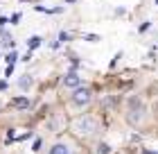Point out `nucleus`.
Wrapping results in <instances>:
<instances>
[{"label": "nucleus", "instance_id": "1", "mask_svg": "<svg viewBox=\"0 0 158 154\" xmlns=\"http://www.w3.org/2000/svg\"><path fill=\"white\" fill-rule=\"evenodd\" d=\"M73 129L77 131L79 136H95L97 131H99V120L95 118V116H90V113H86V116H79V118L73 122Z\"/></svg>", "mask_w": 158, "mask_h": 154}, {"label": "nucleus", "instance_id": "2", "mask_svg": "<svg viewBox=\"0 0 158 154\" xmlns=\"http://www.w3.org/2000/svg\"><path fill=\"white\" fill-rule=\"evenodd\" d=\"M48 154H77V147L73 141H68V138H59V141H54L50 145Z\"/></svg>", "mask_w": 158, "mask_h": 154}, {"label": "nucleus", "instance_id": "3", "mask_svg": "<svg viewBox=\"0 0 158 154\" xmlns=\"http://www.w3.org/2000/svg\"><path fill=\"white\" fill-rule=\"evenodd\" d=\"M70 100H73L75 107H88L93 102V91L88 89V86H79V89H75V93H73Z\"/></svg>", "mask_w": 158, "mask_h": 154}, {"label": "nucleus", "instance_id": "4", "mask_svg": "<svg viewBox=\"0 0 158 154\" xmlns=\"http://www.w3.org/2000/svg\"><path fill=\"white\" fill-rule=\"evenodd\" d=\"M63 86H66V89H79V86H81V77H79L75 70L68 73V75L63 77Z\"/></svg>", "mask_w": 158, "mask_h": 154}, {"label": "nucleus", "instance_id": "5", "mask_svg": "<svg viewBox=\"0 0 158 154\" xmlns=\"http://www.w3.org/2000/svg\"><path fill=\"white\" fill-rule=\"evenodd\" d=\"M0 46L11 48V50H14V36H11V34H7L5 30H0Z\"/></svg>", "mask_w": 158, "mask_h": 154}, {"label": "nucleus", "instance_id": "6", "mask_svg": "<svg viewBox=\"0 0 158 154\" xmlns=\"http://www.w3.org/2000/svg\"><path fill=\"white\" fill-rule=\"evenodd\" d=\"M18 86H20V91H30L32 86H34V79L30 75H23V77L18 79Z\"/></svg>", "mask_w": 158, "mask_h": 154}, {"label": "nucleus", "instance_id": "7", "mask_svg": "<svg viewBox=\"0 0 158 154\" xmlns=\"http://www.w3.org/2000/svg\"><path fill=\"white\" fill-rule=\"evenodd\" d=\"M30 104H32L30 98H14L11 100V107H16V109H27Z\"/></svg>", "mask_w": 158, "mask_h": 154}, {"label": "nucleus", "instance_id": "8", "mask_svg": "<svg viewBox=\"0 0 158 154\" xmlns=\"http://www.w3.org/2000/svg\"><path fill=\"white\" fill-rule=\"evenodd\" d=\"M41 41H43L41 36H32V39L27 41V48H30V50H34V48H39V46H41Z\"/></svg>", "mask_w": 158, "mask_h": 154}, {"label": "nucleus", "instance_id": "9", "mask_svg": "<svg viewBox=\"0 0 158 154\" xmlns=\"http://www.w3.org/2000/svg\"><path fill=\"white\" fill-rule=\"evenodd\" d=\"M16 59H18V55L14 52V50H11V52L7 55V57H5V61H7V66H14V64H16Z\"/></svg>", "mask_w": 158, "mask_h": 154}, {"label": "nucleus", "instance_id": "10", "mask_svg": "<svg viewBox=\"0 0 158 154\" xmlns=\"http://www.w3.org/2000/svg\"><path fill=\"white\" fill-rule=\"evenodd\" d=\"M97 154H109V145H99V147H97Z\"/></svg>", "mask_w": 158, "mask_h": 154}, {"label": "nucleus", "instance_id": "11", "mask_svg": "<svg viewBox=\"0 0 158 154\" xmlns=\"http://www.w3.org/2000/svg\"><path fill=\"white\" fill-rule=\"evenodd\" d=\"M59 41H70V34H66V32H61V34H59Z\"/></svg>", "mask_w": 158, "mask_h": 154}, {"label": "nucleus", "instance_id": "12", "mask_svg": "<svg viewBox=\"0 0 158 154\" xmlns=\"http://www.w3.org/2000/svg\"><path fill=\"white\" fill-rule=\"evenodd\" d=\"M66 2H75V0H66Z\"/></svg>", "mask_w": 158, "mask_h": 154}, {"label": "nucleus", "instance_id": "13", "mask_svg": "<svg viewBox=\"0 0 158 154\" xmlns=\"http://www.w3.org/2000/svg\"><path fill=\"white\" fill-rule=\"evenodd\" d=\"M156 5H158V0H156Z\"/></svg>", "mask_w": 158, "mask_h": 154}]
</instances>
